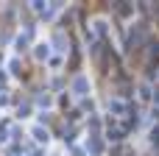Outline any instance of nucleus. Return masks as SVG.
Here are the masks:
<instances>
[{
	"label": "nucleus",
	"instance_id": "obj_1",
	"mask_svg": "<svg viewBox=\"0 0 159 156\" xmlns=\"http://www.w3.org/2000/svg\"><path fill=\"white\" fill-rule=\"evenodd\" d=\"M34 134H36V140H39V142H48V131H42V128H34Z\"/></svg>",
	"mask_w": 159,
	"mask_h": 156
}]
</instances>
